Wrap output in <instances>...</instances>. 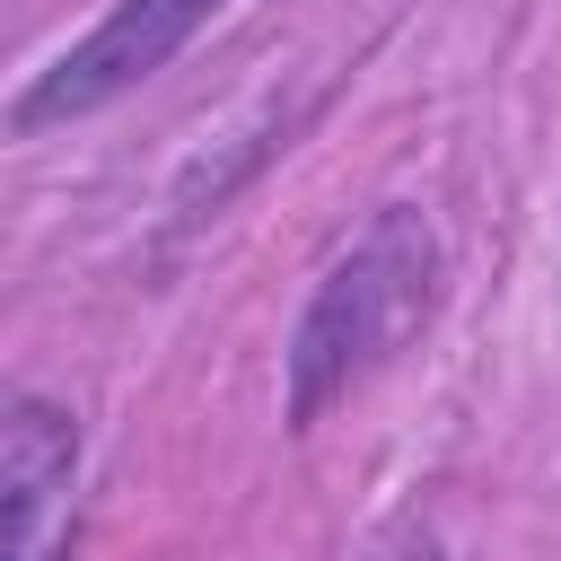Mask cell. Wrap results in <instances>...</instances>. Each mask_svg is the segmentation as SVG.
Listing matches in <instances>:
<instances>
[{"label":"cell","instance_id":"1","mask_svg":"<svg viewBox=\"0 0 561 561\" xmlns=\"http://www.w3.org/2000/svg\"><path fill=\"white\" fill-rule=\"evenodd\" d=\"M438 307V228L412 202H386L316 280V298L298 307V333L280 351V412L289 430H316L359 377H377L412 324Z\"/></svg>","mask_w":561,"mask_h":561},{"label":"cell","instance_id":"2","mask_svg":"<svg viewBox=\"0 0 561 561\" xmlns=\"http://www.w3.org/2000/svg\"><path fill=\"white\" fill-rule=\"evenodd\" d=\"M228 0H114L53 70H35L26 88H18V105H9V131L18 140H35L44 123H79V114H96V105H114V96H131L140 79H158L210 18H219Z\"/></svg>","mask_w":561,"mask_h":561},{"label":"cell","instance_id":"3","mask_svg":"<svg viewBox=\"0 0 561 561\" xmlns=\"http://www.w3.org/2000/svg\"><path fill=\"white\" fill-rule=\"evenodd\" d=\"M79 430L44 394H9L0 412V500H9V561H53L61 508H70Z\"/></svg>","mask_w":561,"mask_h":561},{"label":"cell","instance_id":"4","mask_svg":"<svg viewBox=\"0 0 561 561\" xmlns=\"http://www.w3.org/2000/svg\"><path fill=\"white\" fill-rule=\"evenodd\" d=\"M394 561H447V543H438V535H412V543H403Z\"/></svg>","mask_w":561,"mask_h":561}]
</instances>
